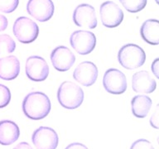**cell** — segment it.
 Masks as SVG:
<instances>
[{
	"label": "cell",
	"instance_id": "8992f818",
	"mask_svg": "<svg viewBox=\"0 0 159 149\" xmlns=\"http://www.w3.org/2000/svg\"><path fill=\"white\" fill-rule=\"evenodd\" d=\"M103 84L109 94H121L127 89L126 76L119 70L109 69L104 73Z\"/></svg>",
	"mask_w": 159,
	"mask_h": 149
},
{
	"label": "cell",
	"instance_id": "3957f363",
	"mask_svg": "<svg viewBox=\"0 0 159 149\" xmlns=\"http://www.w3.org/2000/svg\"><path fill=\"white\" fill-rule=\"evenodd\" d=\"M118 60L119 64L124 68L134 70L144 64L146 61V54L139 46L135 44H127L119 50Z\"/></svg>",
	"mask_w": 159,
	"mask_h": 149
},
{
	"label": "cell",
	"instance_id": "7a4b0ae2",
	"mask_svg": "<svg viewBox=\"0 0 159 149\" xmlns=\"http://www.w3.org/2000/svg\"><path fill=\"white\" fill-rule=\"evenodd\" d=\"M57 99L60 104L66 109H76L83 103L84 92L76 84L71 81H65L58 89Z\"/></svg>",
	"mask_w": 159,
	"mask_h": 149
},
{
	"label": "cell",
	"instance_id": "83f0119b",
	"mask_svg": "<svg viewBox=\"0 0 159 149\" xmlns=\"http://www.w3.org/2000/svg\"><path fill=\"white\" fill-rule=\"evenodd\" d=\"M13 149H33L32 147L30 146L29 143L27 142H20L19 144H17V146L15 147Z\"/></svg>",
	"mask_w": 159,
	"mask_h": 149
},
{
	"label": "cell",
	"instance_id": "277c9868",
	"mask_svg": "<svg viewBox=\"0 0 159 149\" xmlns=\"http://www.w3.org/2000/svg\"><path fill=\"white\" fill-rule=\"evenodd\" d=\"M12 32L18 41L24 44L34 42L39 34V27L27 17H20L15 21Z\"/></svg>",
	"mask_w": 159,
	"mask_h": 149
},
{
	"label": "cell",
	"instance_id": "2e32d148",
	"mask_svg": "<svg viewBox=\"0 0 159 149\" xmlns=\"http://www.w3.org/2000/svg\"><path fill=\"white\" fill-rule=\"evenodd\" d=\"M20 136V129L14 122L0 121V144L8 146L17 141Z\"/></svg>",
	"mask_w": 159,
	"mask_h": 149
},
{
	"label": "cell",
	"instance_id": "30bf717a",
	"mask_svg": "<svg viewBox=\"0 0 159 149\" xmlns=\"http://www.w3.org/2000/svg\"><path fill=\"white\" fill-rule=\"evenodd\" d=\"M54 3L52 0H29L27 11L30 16L39 22H47L54 14Z\"/></svg>",
	"mask_w": 159,
	"mask_h": 149
},
{
	"label": "cell",
	"instance_id": "9a60e30c",
	"mask_svg": "<svg viewBox=\"0 0 159 149\" xmlns=\"http://www.w3.org/2000/svg\"><path fill=\"white\" fill-rule=\"evenodd\" d=\"M20 72V62L14 56L0 58V79L12 80L17 78Z\"/></svg>",
	"mask_w": 159,
	"mask_h": 149
},
{
	"label": "cell",
	"instance_id": "ac0fdd59",
	"mask_svg": "<svg viewBox=\"0 0 159 149\" xmlns=\"http://www.w3.org/2000/svg\"><path fill=\"white\" fill-rule=\"evenodd\" d=\"M152 104V99L148 96L139 94L134 97L131 101L133 114L137 118L143 119L148 114Z\"/></svg>",
	"mask_w": 159,
	"mask_h": 149
},
{
	"label": "cell",
	"instance_id": "9c48e42d",
	"mask_svg": "<svg viewBox=\"0 0 159 149\" xmlns=\"http://www.w3.org/2000/svg\"><path fill=\"white\" fill-rule=\"evenodd\" d=\"M26 74L32 81H43L49 74V66L42 57L32 56L26 61Z\"/></svg>",
	"mask_w": 159,
	"mask_h": 149
},
{
	"label": "cell",
	"instance_id": "7402d4cb",
	"mask_svg": "<svg viewBox=\"0 0 159 149\" xmlns=\"http://www.w3.org/2000/svg\"><path fill=\"white\" fill-rule=\"evenodd\" d=\"M11 100V93L9 89L3 84H0V108H4Z\"/></svg>",
	"mask_w": 159,
	"mask_h": 149
},
{
	"label": "cell",
	"instance_id": "ba28073f",
	"mask_svg": "<svg viewBox=\"0 0 159 149\" xmlns=\"http://www.w3.org/2000/svg\"><path fill=\"white\" fill-rule=\"evenodd\" d=\"M100 18L104 27L113 28L118 27L124 19V12L113 1L103 2L99 8Z\"/></svg>",
	"mask_w": 159,
	"mask_h": 149
},
{
	"label": "cell",
	"instance_id": "6da1fadb",
	"mask_svg": "<svg viewBox=\"0 0 159 149\" xmlns=\"http://www.w3.org/2000/svg\"><path fill=\"white\" fill-rule=\"evenodd\" d=\"M51 110V101L42 92H32L25 97L22 102V111L32 120L43 119Z\"/></svg>",
	"mask_w": 159,
	"mask_h": 149
},
{
	"label": "cell",
	"instance_id": "8fae6325",
	"mask_svg": "<svg viewBox=\"0 0 159 149\" xmlns=\"http://www.w3.org/2000/svg\"><path fill=\"white\" fill-rule=\"evenodd\" d=\"M75 24L80 27L94 29L97 26V18L94 7L89 4L78 5L73 12Z\"/></svg>",
	"mask_w": 159,
	"mask_h": 149
},
{
	"label": "cell",
	"instance_id": "cb8c5ba5",
	"mask_svg": "<svg viewBox=\"0 0 159 149\" xmlns=\"http://www.w3.org/2000/svg\"><path fill=\"white\" fill-rule=\"evenodd\" d=\"M158 105H157L156 109H155V111H154V114L152 115L151 119H150V124H151L152 127H153L155 129H158Z\"/></svg>",
	"mask_w": 159,
	"mask_h": 149
},
{
	"label": "cell",
	"instance_id": "e0dca14e",
	"mask_svg": "<svg viewBox=\"0 0 159 149\" xmlns=\"http://www.w3.org/2000/svg\"><path fill=\"white\" fill-rule=\"evenodd\" d=\"M143 39L150 45L159 43V22L157 19H148L143 23L140 29Z\"/></svg>",
	"mask_w": 159,
	"mask_h": 149
},
{
	"label": "cell",
	"instance_id": "7c38bea8",
	"mask_svg": "<svg viewBox=\"0 0 159 149\" xmlns=\"http://www.w3.org/2000/svg\"><path fill=\"white\" fill-rule=\"evenodd\" d=\"M51 61L55 69L64 72L71 68L75 62V56L68 47L60 46L52 51Z\"/></svg>",
	"mask_w": 159,
	"mask_h": 149
},
{
	"label": "cell",
	"instance_id": "484cf974",
	"mask_svg": "<svg viewBox=\"0 0 159 149\" xmlns=\"http://www.w3.org/2000/svg\"><path fill=\"white\" fill-rule=\"evenodd\" d=\"M158 66H159V59L158 58H157L155 59L153 62H152V73L155 74V76L157 78H158Z\"/></svg>",
	"mask_w": 159,
	"mask_h": 149
},
{
	"label": "cell",
	"instance_id": "f1b7e54d",
	"mask_svg": "<svg viewBox=\"0 0 159 149\" xmlns=\"http://www.w3.org/2000/svg\"><path fill=\"white\" fill-rule=\"evenodd\" d=\"M155 1L157 2V3H158V0H155Z\"/></svg>",
	"mask_w": 159,
	"mask_h": 149
},
{
	"label": "cell",
	"instance_id": "4316f807",
	"mask_svg": "<svg viewBox=\"0 0 159 149\" xmlns=\"http://www.w3.org/2000/svg\"><path fill=\"white\" fill-rule=\"evenodd\" d=\"M65 149H88L86 146H84V144L80 143V142H74L68 145Z\"/></svg>",
	"mask_w": 159,
	"mask_h": 149
},
{
	"label": "cell",
	"instance_id": "5b68a950",
	"mask_svg": "<svg viewBox=\"0 0 159 149\" xmlns=\"http://www.w3.org/2000/svg\"><path fill=\"white\" fill-rule=\"evenodd\" d=\"M70 42L73 49L80 55H87L94 49L96 45V37L88 31H75L70 35Z\"/></svg>",
	"mask_w": 159,
	"mask_h": 149
},
{
	"label": "cell",
	"instance_id": "d4e9b609",
	"mask_svg": "<svg viewBox=\"0 0 159 149\" xmlns=\"http://www.w3.org/2000/svg\"><path fill=\"white\" fill-rule=\"evenodd\" d=\"M7 24H8V22H7V17L3 15L0 14V32L4 31L7 27Z\"/></svg>",
	"mask_w": 159,
	"mask_h": 149
},
{
	"label": "cell",
	"instance_id": "603a6c76",
	"mask_svg": "<svg viewBox=\"0 0 159 149\" xmlns=\"http://www.w3.org/2000/svg\"><path fill=\"white\" fill-rule=\"evenodd\" d=\"M130 149H154V147L146 139H139L132 144Z\"/></svg>",
	"mask_w": 159,
	"mask_h": 149
},
{
	"label": "cell",
	"instance_id": "d6986e66",
	"mask_svg": "<svg viewBox=\"0 0 159 149\" xmlns=\"http://www.w3.org/2000/svg\"><path fill=\"white\" fill-rule=\"evenodd\" d=\"M123 7L129 12H138L146 7L147 0H119Z\"/></svg>",
	"mask_w": 159,
	"mask_h": 149
},
{
	"label": "cell",
	"instance_id": "5bb4252c",
	"mask_svg": "<svg viewBox=\"0 0 159 149\" xmlns=\"http://www.w3.org/2000/svg\"><path fill=\"white\" fill-rule=\"evenodd\" d=\"M156 80L152 78L148 72L141 70L135 73L132 78V88L136 93L150 94L156 89Z\"/></svg>",
	"mask_w": 159,
	"mask_h": 149
},
{
	"label": "cell",
	"instance_id": "52a82bcc",
	"mask_svg": "<svg viewBox=\"0 0 159 149\" xmlns=\"http://www.w3.org/2000/svg\"><path fill=\"white\" fill-rule=\"evenodd\" d=\"M32 141L37 149H56L59 138L54 129L49 127H40L32 133Z\"/></svg>",
	"mask_w": 159,
	"mask_h": 149
},
{
	"label": "cell",
	"instance_id": "44dd1931",
	"mask_svg": "<svg viewBox=\"0 0 159 149\" xmlns=\"http://www.w3.org/2000/svg\"><path fill=\"white\" fill-rule=\"evenodd\" d=\"M19 0H0V12L11 13L17 7Z\"/></svg>",
	"mask_w": 159,
	"mask_h": 149
},
{
	"label": "cell",
	"instance_id": "4fadbf2b",
	"mask_svg": "<svg viewBox=\"0 0 159 149\" xmlns=\"http://www.w3.org/2000/svg\"><path fill=\"white\" fill-rule=\"evenodd\" d=\"M98 77V68L91 61H84L77 65L73 72V78L80 84L89 87L95 83Z\"/></svg>",
	"mask_w": 159,
	"mask_h": 149
},
{
	"label": "cell",
	"instance_id": "ffe728a7",
	"mask_svg": "<svg viewBox=\"0 0 159 149\" xmlns=\"http://www.w3.org/2000/svg\"><path fill=\"white\" fill-rule=\"evenodd\" d=\"M16 49V43L9 35H0V55L12 53Z\"/></svg>",
	"mask_w": 159,
	"mask_h": 149
}]
</instances>
